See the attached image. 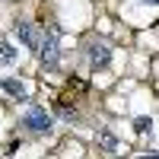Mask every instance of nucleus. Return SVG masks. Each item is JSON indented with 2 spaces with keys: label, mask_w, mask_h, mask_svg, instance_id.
<instances>
[{
  "label": "nucleus",
  "mask_w": 159,
  "mask_h": 159,
  "mask_svg": "<svg viewBox=\"0 0 159 159\" xmlns=\"http://www.w3.org/2000/svg\"><path fill=\"white\" fill-rule=\"evenodd\" d=\"M22 124L29 127V130H35V134H45V130H51V118H48V111H45V108H38V105H29V108H25Z\"/></svg>",
  "instance_id": "f257e3e1"
},
{
  "label": "nucleus",
  "mask_w": 159,
  "mask_h": 159,
  "mask_svg": "<svg viewBox=\"0 0 159 159\" xmlns=\"http://www.w3.org/2000/svg\"><path fill=\"white\" fill-rule=\"evenodd\" d=\"M42 61L45 67H57V32H48L42 42Z\"/></svg>",
  "instance_id": "f03ea898"
},
{
  "label": "nucleus",
  "mask_w": 159,
  "mask_h": 159,
  "mask_svg": "<svg viewBox=\"0 0 159 159\" xmlns=\"http://www.w3.org/2000/svg\"><path fill=\"white\" fill-rule=\"evenodd\" d=\"M111 61V48L108 45H102V42H96L89 48V64H92V70H99V67H105V64Z\"/></svg>",
  "instance_id": "7ed1b4c3"
},
{
  "label": "nucleus",
  "mask_w": 159,
  "mask_h": 159,
  "mask_svg": "<svg viewBox=\"0 0 159 159\" xmlns=\"http://www.w3.org/2000/svg\"><path fill=\"white\" fill-rule=\"evenodd\" d=\"M16 35L25 42V48H29V51H38V48H42V42H38V35H35V29H32V25L19 22V25H16Z\"/></svg>",
  "instance_id": "20e7f679"
},
{
  "label": "nucleus",
  "mask_w": 159,
  "mask_h": 159,
  "mask_svg": "<svg viewBox=\"0 0 159 159\" xmlns=\"http://www.w3.org/2000/svg\"><path fill=\"white\" fill-rule=\"evenodd\" d=\"M0 89H3V92H10V96H16V99H25V86L19 83V80L0 76Z\"/></svg>",
  "instance_id": "39448f33"
},
{
  "label": "nucleus",
  "mask_w": 159,
  "mask_h": 159,
  "mask_svg": "<svg viewBox=\"0 0 159 159\" xmlns=\"http://www.w3.org/2000/svg\"><path fill=\"white\" fill-rule=\"evenodd\" d=\"M0 64H16V48L13 45H0Z\"/></svg>",
  "instance_id": "423d86ee"
},
{
  "label": "nucleus",
  "mask_w": 159,
  "mask_h": 159,
  "mask_svg": "<svg viewBox=\"0 0 159 159\" xmlns=\"http://www.w3.org/2000/svg\"><path fill=\"white\" fill-rule=\"evenodd\" d=\"M99 147H102V150H115V147H118V140H115V134H108V130H105V134L99 137Z\"/></svg>",
  "instance_id": "0eeeda50"
},
{
  "label": "nucleus",
  "mask_w": 159,
  "mask_h": 159,
  "mask_svg": "<svg viewBox=\"0 0 159 159\" xmlns=\"http://www.w3.org/2000/svg\"><path fill=\"white\" fill-rule=\"evenodd\" d=\"M134 127H137V134H147V130L153 127V121H150V118H137V121H134Z\"/></svg>",
  "instance_id": "6e6552de"
},
{
  "label": "nucleus",
  "mask_w": 159,
  "mask_h": 159,
  "mask_svg": "<svg viewBox=\"0 0 159 159\" xmlns=\"http://www.w3.org/2000/svg\"><path fill=\"white\" fill-rule=\"evenodd\" d=\"M143 159H159V153H147V156H143Z\"/></svg>",
  "instance_id": "1a4fd4ad"
},
{
  "label": "nucleus",
  "mask_w": 159,
  "mask_h": 159,
  "mask_svg": "<svg viewBox=\"0 0 159 159\" xmlns=\"http://www.w3.org/2000/svg\"><path fill=\"white\" fill-rule=\"evenodd\" d=\"M150 3H156V7H159V0H150Z\"/></svg>",
  "instance_id": "9d476101"
}]
</instances>
